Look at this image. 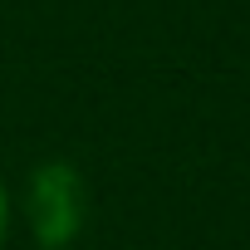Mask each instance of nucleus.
Returning <instances> with one entry per match:
<instances>
[{
  "label": "nucleus",
  "instance_id": "obj_1",
  "mask_svg": "<svg viewBox=\"0 0 250 250\" xmlns=\"http://www.w3.org/2000/svg\"><path fill=\"white\" fill-rule=\"evenodd\" d=\"M25 211H30V235H35L40 250H69L83 230V216H88L83 172L74 162L35 167L30 191H25Z\"/></svg>",
  "mask_w": 250,
  "mask_h": 250
},
{
  "label": "nucleus",
  "instance_id": "obj_2",
  "mask_svg": "<svg viewBox=\"0 0 250 250\" xmlns=\"http://www.w3.org/2000/svg\"><path fill=\"white\" fill-rule=\"evenodd\" d=\"M5 230H10V191L0 182V245H5Z\"/></svg>",
  "mask_w": 250,
  "mask_h": 250
}]
</instances>
